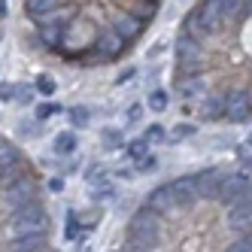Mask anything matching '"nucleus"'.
I'll use <instances>...</instances> for the list:
<instances>
[{
  "label": "nucleus",
  "mask_w": 252,
  "mask_h": 252,
  "mask_svg": "<svg viewBox=\"0 0 252 252\" xmlns=\"http://www.w3.org/2000/svg\"><path fill=\"white\" fill-rule=\"evenodd\" d=\"M161 219L164 216L155 213L149 204H143L128 225V249H158L161 246Z\"/></svg>",
  "instance_id": "nucleus-1"
},
{
  "label": "nucleus",
  "mask_w": 252,
  "mask_h": 252,
  "mask_svg": "<svg viewBox=\"0 0 252 252\" xmlns=\"http://www.w3.org/2000/svg\"><path fill=\"white\" fill-rule=\"evenodd\" d=\"M225 28V12L219 6V0H204L197 3L183 22V31L194 33V37H216Z\"/></svg>",
  "instance_id": "nucleus-2"
},
{
  "label": "nucleus",
  "mask_w": 252,
  "mask_h": 252,
  "mask_svg": "<svg viewBox=\"0 0 252 252\" xmlns=\"http://www.w3.org/2000/svg\"><path fill=\"white\" fill-rule=\"evenodd\" d=\"M9 231L12 237H25V234H33V231H49V216L43 210L40 201H31L19 210L9 213Z\"/></svg>",
  "instance_id": "nucleus-3"
},
{
  "label": "nucleus",
  "mask_w": 252,
  "mask_h": 252,
  "mask_svg": "<svg viewBox=\"0 0 252 252\" xmlns=\"http://www.w3.org/2000/svg\"><path fill=\"white\" fill-rule=\"evenodd\" d=\"M216 201L225 204V207L237 204V201H252V176H246V170L243 173H225Z\"/></svg>",
  "instance_id": "nucleus-4"
},
{
  "label": "nucleus",
  "mask_w": 252,
  "mask_h": 252,
  "mask_svg": "<svg viewBox=\"0 0 252 252\" xmlns=\"http://www.w3.org/2000/svg\"><path fill=\"white\" fill-rule=\"evenodd\" d=\"M122 49H125V40L119 37V31L113 25H106V28L97 31V37H94V49L92 52H97V55H92V61H113V58L122 55Z\"/></svg>",
  "instance_id": "nucleus-5"
},
{
  "label": "nucleus",
  "mask_w": 252,
  "mask_h": 252,
  "mask_svg": "<svg viewBox=\"0 0 252 252\" xmlns=\"http://www.w3.org/2000/svg\"><path fill=\"white\" fill-rule=\"evenodd\" d=\"M31 201H37V183H33L31 176H22V179H15V183L6 186L3 191V207L12 213V210H19Z\"/></svg>",
  "instance_id": "nucleus-6"
},
{
  "label": "nucleus",
  "mask_w": 252,
  "mask_h": 252,
  "mask_svg": "<svg viewBox=\"0 0 252 252\" xmlns=\"http://www.w3.org/2000/svg\"><path fill=\"white\" fill-rule=\"evenodd\" d=\"M176 94L183 97V100L201 103L210 94V85H207L204 76H197V73H183V76H176Z\"/></svg>",
  "instance_id": "nucleus-7"
},
{
  "label": "nucleus",
  "mask_w": 252,
  "mask_h": 252,
  "mask_svg": "<svg viewBox=\"0 0 252 252\" xmlns=\"http://www.w3.org/2000/svg\"><path fill=\"white\" fill-rule=\"evenodd\" d=\"M225 119L228 122H249L252 119V100L246 92H231L225 94Z\"/></svg>",
  "instance_id": "nucleus-8"
},
{
  "label": "nucleus",
  "mask_w": 252,
  "mask_h": 252,
  "mask_svg": "<svg viewBox=\"0 0 252 252\" xmlns=\"http://www.w3.org/2000/svg\"><path fill=\"white\" fill-rule=\"evenodd\" d=\"M146 204L155 210V213H161V216H170L179 204H176V191H173V183H164V186H158V189H152L149 194H146Z\"/></svg>",
  "instance_id": "nucleus-9"
},
{
  "label": "nucleus",
  "mask_w": 252,
  "mask_h": 252,
  "mask_svg": "<svg viewBox=\"0 0 252 252\" xmlns=\"http://www.w3.org/2000/svg\"><path fill=\"white\" fill-rule=\"evenodd\" d=\"M194 176V186H197V194L201 201H216L219 197V189H222V170H201V173H191Z\"/></svg>",
  "instance_id": "nucleus-10"
},
{
  "label": "nucleus",
  "mask_w": 252,
  "mask_h": 252,
  "mask_svg": "<svg viewBox=\"0 0 252 252\" xmlns=\"http://www.w3.org/2000/svg\"><path fill=\"white\" fill-rule=\"evenodd\" d=\"M228 228L234 234L252 231V201H237L228 207Z\"/></svg>",
  "instance_id": "nucleus-11"
},
{
  "label": "nucleus",
  "mask_w": 252,
  "mask_h": 252,
  "mask_svg": "<svg viewBox=\"0 0 252 252\" xmlns=\"http://www.w3.org/2000/svg\"><path fill=\"white\" fill-rule=\"evenodd\" d=\"M143 25H146V22H143L140 15H134V12H119L116 19H113V28L119 31V37L125 43H134L140 33H143Z\"/></svg>",
  "instance_id": "nucleus-12"
},
{
  "label": "nucleus",
  "mask_w": 252,
  "mask_h": 252,
  "mask_svg": "<svg viewBox=\"0 0 252 252\" xmlns=\"http://www.w3.org/2000/svg\"><path fill=\"white\" fill-rule=\"evenodd\" d=\"M194 58H204V43L201 37L183 31L176 37V61H194Z\"/></svg>",
  "instance_id": "nucleus-13"
},
{
  "label": "nucleus",
  "mask_w": 252,
  "mask_h": 252,
  "mask_svg": "<svg viewBox=\"0 0 252 252\" xmlns=\"http://www.w3.org/2000/svg\"><path fill=\"white\" fill-rule=\"evenodd\" d=\"M173 191H176V204L179 207H194L197 201H201L197 186H194V176H179V179H173Z\"/></svg>",
  "instance_id": "nucleus-14"
},
{
  "label": "nucleus",
  "mask_w": 252,
  "mask_h": 252,
  "mask_svg": "<svg viewBox=\"0 0 252 252\" xmlns=\"http://www.w3.org/2000/svg\"><path fill=\"white\" fill-rule=\"evenodd\" d=\"M67 31H70V28H64V25H40L37 37H40V43H43L46 49H64Z\"/></svg>",
  "instance_id": "nucleus-15"
},
{
  "label": "nucleus",
  "mask_w": 252,
  "mask_h": 252,
  "mask_svg": "<svg viewBox=\"0 0 252 252\" xmlns=\"http://www.w3.org/2000/svg\"><path fill=\"white\" fill-rule=\"evenodd\" d=\"M49 246V231H33V234H25V237H15L9 249L15 252H33V249H46Z\"/></svg>",
  "instance_id": "nucleus-16"
},
{
  "label": "nucleus",
  "mask_w": 252,
  "mask_h": 252,
  "mask_svg": "<svg viewBox=\"0 0 252 252\" xmlns=\"http://www.w3.org/2000/svg\"><path fill=\"white\" fill-rule=\"evenodd\" d=\"M197 110H201V119H204V122L225 119V97H222V94H207Z\"/></svg>",
  "instance_id": "nucleus-17"
},
{
  "label": "nucleus",
  "mask_w": 252,
  "mask_h": 252,
  "mask_svg": "<svg viewBox=\"0 0 252 252\" xmlns=\"http://www.w3.org/2000/svg\"><path fill=\"white\" fill-rule=\"evenodd\" d=\"M58 6H61V0H28V3H25V9H28V15H31L33 22H37V19H43L46 12L58 9Z\"/></svg>",
  "instance_id": "nucleus-18"
},
{
  "label": "nucleus",
  "mask_w": 252,
  "mask_h": 252,
  "mask_svg": "<svg viewBox=\"0 0 252 252\" xmlns=\"http://www.w3.org/2000/svg\"><path fill=\"white\" fill-rule=\"evenodd\" d=\"M55 155H73L76 152V146H79V140H76V134L73 131H61L58 137H55Z\"/></svg>",
  "instance_id": "nucleus-19"
},
{
  "label": "nucleus",
  "mask_w": 252,
  "mask_h": 252,
  "mask_svg": "<svg viewBox=\"0 0 252 252\" xmlns=\"http://www.w3.org/2000/svg\"><path fill=\"white\" fill-rule=\"evenodd\" d=\"M100 146H103L106 152H119V149H125V137H122V131H119V128H103V131H100Z\"/></svg>",
  "instance_id": "nucleus-20"
},
{
  "label": "nucleus",
  "mask_w": 252,
  "mask_h": 252,
  "mask_svg": "<svg viewBox=\"0 0 252 252\" xmlns=\"http://www.w3.org/2000/svg\"><path fill=\"white\" fill-rule=\"evenodd\" d=\"M125 155H128L131 161L146 158V155H149V140H146V137H137V140H131V143H125Z\"/></svg>",
  "instance_id": "nucleus-21"
},
{
  "label": "nucleus",
  "mask_w": 252,
  "mask_h": 252,
  "mask_svg": "<svg viewBox=\"0 0 252 252\" xmlns=\"http://www.w3.org/2000/svg\"><path fill=\"white\" fill-rule=\"evenodd\" d=\"M167 103H170V100H167V92H164V88H152L149 97H146V106H149L152 113H164Z\"/></svg>",
  "instance_id": "nucleus-22"
},
{
  "label": "nucleus",
  "mask_w": 252,
  "mask_h": 252,
  "mask_svg": "<svg viewBox=\"0 0 252 252\" xmlns=\"http://www.w3.org/2000/svg\"><path fill=\"white\" fill-rule=\"evenodd\" d=\"M113 197H116V186H113V183H106V179H103V183L92 186V201H94V204L113 201Z\"/></svg>",
  "instance_id": "nucleus-23"
},
{
  "label": "nucleus",
  "mask_w": 252,
  "mask_h": 252,
  "mask_svg": "<svg viewBox=\"0 0 252 252\" xmlns=\"http://www.w3.org/2000/svg\"><path fill=\"white\" fill-rule=\"evenodd\" d=\"M15 161H22L19 149H15V146H9V143H3V140H0V170H3V167H9V164H15Z\"/></svg>",
  "instance_id": "nucleus-24"
},
{
  "label": "nucleus",
  "mask_w": 252,
  "mask_h": 252,
  "mask_svg": "<svg viewBox=\"0 0 252 252\" xmlns=\"http://www.w3.org/2000/svg\"><path fill=\"white\" fill-rule=\"evenodd\" d=\"M33 85H37V94H43V97H52V94H55V92H58V82H55V79H52L49 73H43V76H37V79H33Z\"/></svg>",
  "instance_id": "nucleus-25"
},
{
  "label": "nucleus",
  "mask_w": 252,
  "mask_h": 252,
  "mask_svg": "<svg viewBox=\"0 0 252 252\" xmlns=\"http://www.w3.org/2000/svg\"><path fill=\"white\" fill-rule=\"evenodd\" d=\"M37 122H46V119H52V116H58L61 113V103L58 100H46V103H37Z\"/></svg>",
  "instance_id": "nucleus-26"
},
{
  "label": "nucleus",
  "mask_w": 252,
  "mask_h": 252,
  "mask_svg": "<svg viewBox=\"0 0 252 252\" xmlns=\"http://www.w3.org/2000/svg\"><path fill=\"white\" fill-rule=\"evenodd\" d=\"M158 3H161V0H140V3L134 6V15H140L143 22H149L152 15L158 12Z\"/></svg>",
  "instance_id": "nucleus-27"
},
{
  "label": "nucleus",
  "mask_w": 252,
  "mask_h": 252,
  "mask_svg": "<svg viewBox=\"0 0 252 252\" xmlns=\"http://www.w3.org/2000/svg\"><path fill=\"white\" fill-rule=\"evenodd\" d=\"M88 122H92V110H88V106H73V110H70V125H73V128H85Z\"/></svg>",
  "instance_id": "nucleus-28"
},
{
  "label": "nucleus",
  "mask_w": 252,
  "mask_h": 252,
  "mask_svg": "<svg viewBox=\"0 0 252 252\" xmlns=\"http://www.w3.org/2000/svg\"><path fill=\"white\" fill-rule=\"evenodd\" d=\"M33 94H37V85H31V82L15 85V103H33Z\"/></svg>",
  "instance_id": "nucleus-29"
},
{
  "label": "nucleus",
  "mask_w": 252,
  "mask_h": 252,
  "mask_svg": "<svg viewBox=\"0 0 252 252\" xmlns=\"http://www.w3.org/2000/svg\"><path fill=\"white\" fill-rule=\"evenodd\" d=\"M194 134H197V125H191V122H179V125H173L170 140H186V137H194Z\"/></svg>",
  "instance_id": "nucleus-30"
},
{
  "label": "nucleus",
  "mask_w": 252,
  "mask_h": 252,
  "mask_svg": "<svg viewBox=\"0 0 252 252\" xmlns=\"http://www.w3.org/2000/svg\"><path fill=\"white\" fill-rule=\"evenodd\" d=\"M237 161H240V170L252 173V143H240L237 146Z\"/></svg>",
  "instance_id": "nucleus-31"
},
{
  "label": "nucleus",
  "mask_w": 252,
  "mask_h": 252,
  "mask_svg": "<svg viewBox=\"0 0 252 252\" xmlns=\"http://www.w3.org/2000/svg\"><path fill=\"white\" fill-rule=\"evenodd\" d=\"M219 6H222V12H225V22H228V19H237V22H240L243 0H219Z\"/></svg>",
  "instance_id": "nucleus-32"
},
{
  "label": "nucleus",
  "mask_w": 252,
  "mask_h": 252,
  "mask_svg": "<svg viewBox=\"0 0 252 252\" xmlns=\"http://www.w3.org/2000/svg\"><path fill=\"white\" fill-rule=\"evenodd\" d=\"M82 176H85L88 186H97V183H103V179H106V170H103V164H88Z\"/></svg>",
  "instance_id": "nucleus-33"
},
{
  "label": "nucleus",
  "mask_w": 252,
  "mask_h": 252,
  "mask_svg": "<svg viewBox=\"0 0 252 252\" xmlns=\"http://www.w3.org/2000/svg\"><path fill=\"white\" fill-rule=\"evenodd\" d=\"M228 249H234V252H252V231L237 234V237H234V243H231Z\"/></svg>",
  "instance_id": "nucleus-34"
},
{
  "label": "nucleus",
  "mask_w": 252,
  "mask_h": 252,
  "mask_svg": "<svg viewBox=\"0 0 252 252\" xmlns=\"http://www.w3.org/2000/svg\"><path fill=\"white\" fill-rule=\"evenodd\" d=\"M143 137H146L149 143H161V140L167 137V131H164V125H158V122H152V125H146V134H143Z\"/></svg>",
  "instance_id": "nucleus-35"
},
{
  "label": "nucleus",
  "mask_w": 252,
  "mask_h": 252,
  "mask_svg": "<svg viewBox=\"0 0 252 252\" xmlns=\"http://www.w3.org/2000/svg\"><path fill=\"white\" fill-rule=\"evenodd\" d=\"M134 167H137V176H143V173H149V170H155V167H158V158H155V155L149 152L146 158H140Z\"/></svg>",
  "instance_id": "nucleus-36"
},
{
  "label": "nucleus",
  "mask_w": 252,
  "mask_h": 252,
  "mask_svg": "<svg viewBox=\"0 0 252 252\" xmlns=\"http://www.w3.org/2000/svg\"><path fill=\"white\" fill-rule=\"evenodd\" d=\"M176 67H179V73H201L204 58H194V61H176Z\"/></svg>",
  "instance_id": "nucleus-37"
},
{
  "label": "nucleus",
  "mask_w": 252,
  "mask_h": 252,
  "mask_svg": "<svg viewBox=\"0 0 252 252\" xmlns=\"http://www.w3.org/2000/svg\"><path fill=\"white\" fill-rule=\"evenodd\" d=\"M125 119H128V125H137V122L143 119V106H140V103H131L128 110H125Z\"/></svg>",
  "instance_id": "nucleus-38"
},
{
  "label": "nucleus",
  "mask_w": 252,
  "mask_h": 252,
  "mask_svg": "<svg viewBox=\"0 0 252 252\" xmlns=\"http://www.w3.org/2000/svg\"><path fill=\"white\" fill-rule=\"evenodd\" d=\"M0 100H15V85L0 82Z\"/></svg>",
  "instance_id": "nucleus-39"
},
{
  "label": "nucleus",
  "mask_w": 252,
  "mask_h": 252,
  "mask_svg": "<svg viewBox=\"0 0 252 252\" xmlns=\"http://www.w3.org/2000/svg\"><path fill=\"white\" fill-rule=\"evenodd\" d=\"M49 191L61 194V191H64V176H52V179H49Z\"/></svg>",
  "instance_id": "nucleus-40"
},
{
  "label": "nucleus",
  "mask_w": 252,
  "mask_h": 252,
  "mask_svg": "<svg viewBox=\"0 0 252 252\" xmlns=\"http://www.w3.org/2000/svg\"><path fill=\"white\" fill-rule=\"evenodd\" d=\"M134 76H137V67L122 70V73H119V79H116V85H125V82H128V79H134Z\"/></svg>",
  "instance_id": "nucleus-41"
},
{
  "label": "nucleus",
  "mask_w": 252,
  "mask_h": 252,
  "mask_svg": "<svg viewBox=\"0 0 252 252\" xmlns=\"http://www.w3.org/2000/svg\"><path fill=\"white\" fill-rule=\"evenodd\" d=\"M116 176H119V179H134V176H137V167H134V164H131V167H119Z\"/></svg>",
  "instance_id": "nucleus-42"
},
{
  "label": "nucleus",
  "mask_w": 252,
  "mask_h": 252,
  "mask_svg": "<svg viewBox=\"0 0 252 252\" xmlns=\"http://www.w3.org/2000/svg\"><path fill=\"white\" fill-rule=\"evenodd\" d=\"M249 15H252V0H243V9H240V22H243V19H249Z\"/></svg>",
  "instance_id": "nucleus-43"
},
{
  "label": "nucleus",
  "mask_w": 252,
  "mask_h": 252,
  "mask_svg": "<svg viewBox=\"0 0 252 252\" xmlns=\"http://www.w3.org/2000/svg\"><path fill=\"white\" fill-rule=\"evenodd\" d=\"M0 19H6V0H0Z\"/></svg>",
  "instance_id": "nucleus-44"
},
{
  "label": "nucleus",
  "mask_w": 252,
  "mask_h": 252,
  "mask_svg": "<svg viewBox=\"0 0 252 252\" xmlns=\"http://www.w3.org/2000/svg\"><path fill=\"white\" fill-rule=\"evenodd\" d=\"M246 143H252V134H249V137H246Z\"/></svg>",
  "instance_id": "nucleus-45"
},
{
  "label": "nucleus",
  "mask_w": 252,
  "mask_h": 252,
  "mask_svg": "<svg viewBox=\"0 0 252 252\" xmlns=\"http://www.w3.org/2000/svg\"><path fill=\"white\" fill-rule=\"evenodd\" d=\"M249 100H252V94H249Z\"/></svg>",
  "instance_id": "nucleus-46"
}]
</instances>
